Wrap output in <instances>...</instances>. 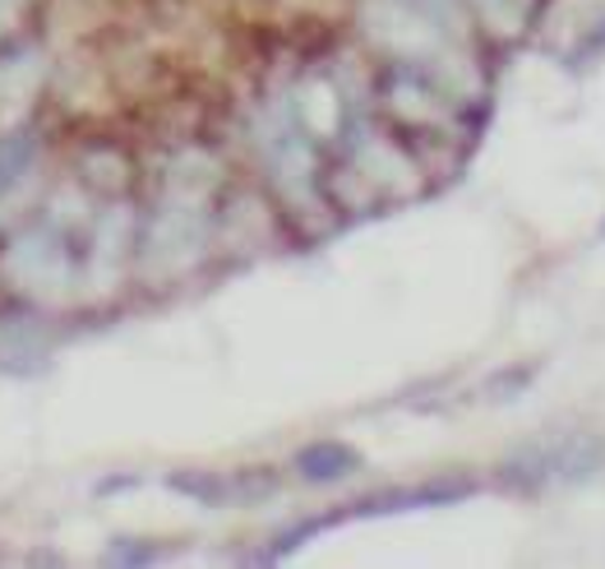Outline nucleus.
Masks as SVG:
<instances>
[{
    "label": "nucleus",
    "instance_id": "nucleus-2",
    "mask_svg": "<svg viewBox=\"0 0 605 569\" xmlns=\"http://www.w3.org/2000/svg\"><path fill=\"white\" fill-rule=\"evenodd\" d=\"M361 468H365L361 449L342 445V439H314V445H305V449L296 454V473H301L305 482H320V486L342 482V477H352V473H361Z\"/></svg>",
    "mask_w": 605,
    "mask_h": 569
},
{
    "label": "nucleus",
    "instance_id": "nucleus-1",
    "mask_svg": "<svg viewBox=\"0 0 605 569\" xmlns=\"http://www.w3.org/2000/svg\"><path fill=\"white\" fill-rule=\"evenodd\" d=\"M171 490L190 496L199 505H259L278 490V477L264 468H241V473H176Z\"/></svg>",
    "mask_w": 605,
    "mask_h": 569
},
{
    "label": "nucleus",
    "instance_id": "nucleus-4",
    "mask_svg": "<svg viewBox=\"0 0 605 569\" xmlns=\"http://www.w3.org/2000/svg\"><path fill=\"white\" fill-rule=\"evenodd\" d=\"M596 231H601V237H605V218H601V227H596Z\"/></svg>",
    "mask_w": 605,
    "mask_h": 569
},
{
    "label": "nucleus",
    "instance_id": "nucleus-3",
    "mask_svg": "<svg viewBox=\"0 0 605 569\" xmlns=\"http://www.w3.org/2000/svg\"><path fill=\"white\" fill-rule=\"evenodd\" d=\"M536 380V366H509V371H499V375H490L486 380V390H490V399H499V403H513L528 384Z\"/></svg>",
    "mask_w": 605,
    "mask_h": 569
}]
</instances>
